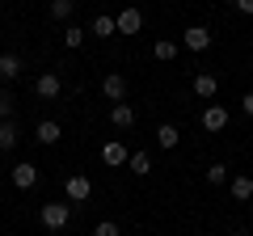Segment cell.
Instances as JSON below:
<instances>
[{"mask_svg": "<svg viewBox=\"0 0 253 236\" xmlns=\"http://www.w3.org/2000/svg\"><path fill=\"white\" fill-rule=\"evenodd\" d=\"M101 160H106L110 169H118V164H126V160H131V156H126V148L118 144V139H110V144L101 148Z\"/></svg>", "mask_w": 253, "mask_h": 236, "instance_id": "10", "label": "cell"}, {"mask_svg": "<svg viewBox=\"0 0 253 236\" xmlns=\"http://www.w3.org/2000/svg\"><path fill=\"white\" fill-rule=\"evenodd\" d=\"M93 236H118V224L114 219H101V224L93 228Z\"/></svg>", "mask_w": 253, "mask_h": 236, "instance_id": "24", "label": "cell"}, {"mask_svg": "<svg viewBox=\"0 0 253 236\" xmlns=\"http://www.w3.org/2000/svg\"><path fill=\"white\" fill-rule=\"evenodd\" d=\"M207 182L211 186H224L228 182V164H207Z\"/></svg>", "mask_w": 253, "mask_h": 236, "instance_id": "22", "label": "cell"}, {"mask_svg": "<svg viewBox=\"0 0 253 236\" xmlns=\"http://www.w3.org/2000/svg\"><path fill=\"white\" fill-rule=\"evenodd\" d=\"M110 122H114L118 131H131L135 127V106H131V101H114V106H110Z\"/></svg>", "mask_w": 253, "mask_h": 236, "instance_id": "5", "label": "cell"}, {"mask_svg": "<svg viewBox=\"0 0 253 236\" xmlns=\"http://www.w3.org/2000/svg\"><path fill=\"white\" fill-rule=\"evenodd\" d=\"M81 42H84V30L81 26H63V46H72V51H76Z\"/></svg>", "mask_w": 253, "mask_h": 236, "instance_id": "20", "label": "cell"}, {"mask_svg": "<svg viewBox=\"0 0 253 236\" xmlns=\"http://www.w3.org/2000/svg\"><path fill=\"white\" fill-rule=\"evenodd\" d=\"M232 236H253V232H232Z\"/></svg>", "mask_w": 253, "mask_h": 236, "instance_id": "27", "label": "cell"}, {"mask_svg": "<svg viewBox=\"0 0 253 236\" xmlns=\"http://www.w3.org/2000/svg\"><path fill=\"white\" fill-rule=\"evenodd\" d=\"M38 219H42V228H51V232H63L68 219H72V207H68V202H42Z\"/></svg>", "mask_w": 253, "mask_h": 236, "instance_id": "1", "label": "cell"}, {"mask_svg": "<svg viewBox=\"0 0 253 236\" xmlns=\"http://www.w3.org/2000/svg\"><path fill=\"white\" fill-rule=\"evenodd\" d=\"M126 169L135 173V177H148V173H152V156H148V152H135L131 160H126Z\"/></svg>", "mask_w": 253, "mask_h": 236, "instance_id": "17", "label": "cell"}, {"mask_svg": "<svg viewBox=\"0 0 253 236\" xmlns=\"http://www.w3.org/2000/svg\"><path fill=\"white\" fill-rule=\"evenodd\" d=\"M241 110H245V114L253 118V93H245V97H241Z\"/></svg>", "mask_w": 253, "mask_h": 236, "instance_id": "25", "label": "cell"}, {"mask_svg": "<svg viewBox=\"0 0 253 236\" xmlns=\"http://www.w3.org/2000/svg\"><path fill=\"white\" fill-rule=\"evenodd\" d=\"M17 139H21L17 122H13V118H4V122H0V152H13V148H17Z\"/></svg>", "mask_w": 253, "mask_h": 236, "instance_id": "12", "label": "cell"}, {"mask_svg": "<svg viewBox=\"0 0 253 236\" xmlns=\"http://www.w3.org/2000/svg\"><path fill=\"white\" fill-rule=\"evenodd\" d=\"M181 46H186V51H194V55L207 51V46H211V30H207V26H190L186 34H181Z\"/></svg>", "mask_w": 253, "mask_h": 236, "instance_id": "4", "label": "cell"}, {"mask_svg": "<svg viewBox=\"0 0 253 236\" xmlns=\"http://www.w3.org/2000/svg\"><path fill=\"white\" fill-rule=\"evenodd\" d=\"M114 26H118V34H139V30H144V13L139 9H123L114 17Z\"/></svg>", "mask_w": 253, "mask_h": 236, "instance_id": "6", "label": "cell"}, {"mask_svg": "<svg viewBox=\"0 0 253 236\" xmlns=\"http://www.w3.org/2000/svg\"><path fill=\"white\" fill-rule=\"evenodd\" d=\"M17 76H21V55L4 51L0 55V80H17Z\"/></svg>", "mask_w": 253, "mask_h": 236, "instance_id": "13", "label": "cell"}, {"mask_svg": "<svg viewBox=\"0 0 253 236\" xmlns=\"http://www.w3.org/2000/svg\"><path fill=\"white\" fill-rule=\"evenodd\" d=\"M13 186H17V190H34L38 186V164H30V160H21V164H13Z\"/></svg>", "mask_w": 253, "mask_h": 236, "instance_id": "3", "label": "cell"}, {"mask_svg": "<svg viewBox=\"0 0 253 236\" xmlns=\"http://www.w3.org/2000/svg\"><path fill=\"white\" fill-rule=\"evenodd\" d=\"M51 17L55 21H68V17H72V0H51Z\"/></svg>", "mask_w": 253, "mask_h": 236, "instance_id": "21", "label": "cell"}, {"mask_svg": "<svg viewBox=\"0 0 253 236\" xmlns=\"http://www.w3.org/2000/svg\"><path fill=\"white\" fill-rule=\"evenodd\" d=\"M228 127V110L224 106H207L203 110V131H224Z\"/></svg>", "mask_w": 253, "mask_h": 236, "instance_id": "9", "label": "cell"}, {"mask_svg": "<svg viewBox=\"0 0 253 236\" xmlns=\"http://www.w3.org/2000/svg\"><path fill=\"white\" fill-rule=\"evenodd\" d=\"M101 93H106L110 101H126V80L123 76H106V80H101Z\"/></svg>", "mask_w": 253, "mask_h": 236, "instance_id": "14", "label": "cell"}, {"mask_svg": "<svg viewBox=\"0 0 253 236\" xmlns=\"http://www.w3.org/2000/svg\"><path fill=\"white\" fill-rule=\"evenodd\" d=\"M152 55H156V59H165V64H169V59H177V42H169V38H156Z\"/></svg>", "mask_w": 253, "mask_h": 236, "instance_id": "19", "label": "cell"}, {"mask_svg": "<svg viewBox=\"0 0 253 236\" xmlns=\"http://www.w3.org/2000/svg\"><path fill=\"white\" fill-rule=\"evenodd\" d=\"M59 135H63V131H59V122H55V118H42V122L34 127V139H38V144H46V148L59 144Z\"/></svg>", "mask_w": 253, "mask_h": 236, "instance_id": "8", "label": "cell"}, {"mask_svg": "<svg viewBox=\"0 0 253 236\" xmlns=\"http://www.w3.org/2000/svg\"><path fill=\"white\" fill-rule=\"evenodd\" d=\"M228 190H232L236 202H249V198H253V177H249V173H241V177H232V182H228Z\"/></svg>", "mask_w": 253, "mask_h": 236, "instance_id": "11", "label": "cell"}, {"mask_svg": "<svg viewBox=\"0 0 253 236\" xmlns=\"http://www.w3.org/2000/svg\"><path fill=\"white\" fill-rule=\"evenodd\" d=\"M110 34H118V26H114V17H93V38H110Z\"/></svg>", "mask_w": 253, "mask_h": 236, "instance_id": "18", "label": "cell"}, {"mask_svg": "<svg viewBox=\"0 0 253 236\" xmlns=\"http://www.w3.org/2000/svg\"><path fill=\"white\" fill-rule=\"evenodd\" d=\"M63 194H68V202H89L93 198V182L84 173H72V177L63 182Z\"/></svg>", "mask_w": 253, "mask_h": 236, "instance_id": "2", "label": "cell"}, {"mask_svg": "<svg viewBox=\"0 0 253 236\" xmlns=\"http://www.w3.org/2000/svg\"><path fill=\"white\" fill-rule=\"evenodd\" d=\"M177 139H181V131L173 127V122H161V127H156V144L161 148H177Z\"/></svg>", "mask_w": 253, "mask_h": 236, "instance_id": "15", "label": "cell"}, {"mask_svg": "<svg viewBox=\"0 0 253 236\" xmlns=\"http://www.w3.org/2000/svg\"><path fill=\"white\" fill-rule=\"evenodd\" d=\"M59 89H63V80H59V76H55V72H42V76H38V80H34V93H38V97H42V101L59 97Z\"/></svg>", "mask_w": 253, "mask_h": 236, "instance_id": "7", "label": "cell"}, {"mask_svg": "<svg viewBox=\"0 0 253 236\" xmlns=\"http://www.w3.org/2000/svg\"><path fill=\"white\" fill-rule=\"evenodd\" d=\"M236 9H241V13H253V0H236Z\"/></svg>", "mask_w": 253, "mask_h": 236, "instance_id": "26", "label": "cell"}, {"mask_svg": "<svg viewBox=\"0 0 253 236\" xmlns=\"http://www.w3.org/2000/svg\"><path fill=\"white\" fill-rule=\"evenodd\" d=\"M4 118H13V93L9 89H0V122Z\"/></svg>", "mask_w": 253, "mask_h": 236, "instance_id": "23", "label": "cell"}, {"mask_svg": "<svg viewBox=\"0 0 253 236\" xmlns=\"http://www.w3.org/2000/svg\"><path fill=\"white\" fill-rule=\"evenodd\" d=\"M215 89H219V84H215V76H211V72L194 76V93H199V97H215Z\"/></svg>", "mask_w": 253, "mask_h": 236, "instance_id": "16", "label": "cell"}]
</instances>
